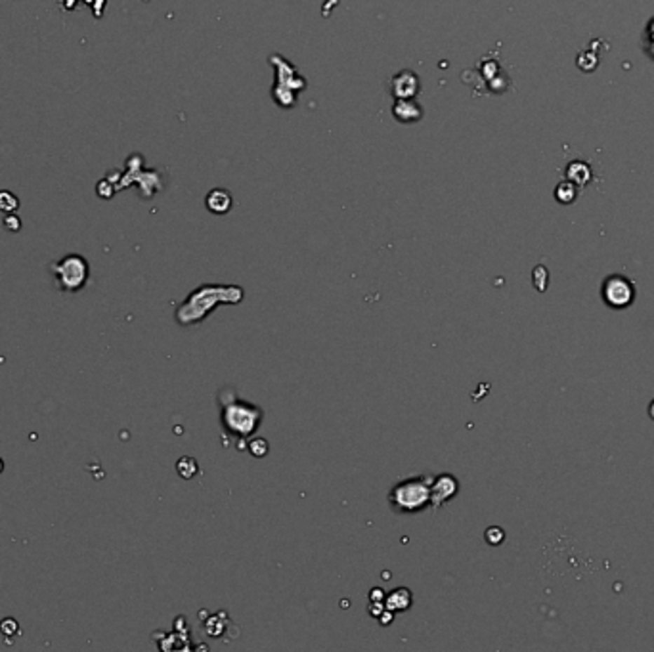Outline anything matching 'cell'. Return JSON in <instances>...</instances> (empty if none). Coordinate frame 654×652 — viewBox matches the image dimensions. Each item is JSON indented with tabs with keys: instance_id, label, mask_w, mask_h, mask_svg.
<instances>
[{
	"instance_id": "cell-1",
	"label": "cell",
	"mask_w": 654,
	"mask_h": 652,
	"mask_svg": "<svg viewBox=\"0 0 654 652\" xmlns=\"http://www.w3.org/2000/svg\"><path fill=\"white\" fill-rule=\"evenodd\" d=\"M243 301V289L233 283H203L191 291L184 302L176 308V322L188 327L197 325L209 318L212 310L220 304H240Z\"/></svg>"
},
{
	"instance_id": "cell-2",
	"label": "cell",
	"mask_w": 654,
	"mask_h": 652,
	"mask_svg": "<svg viewBox=\"0 0 654 652\" xmlns=\"http://www.w3.org/2000/svg\"><path fill=\"white\" fill-rule=\"evenodd\" d=\"M218 404H220V425L226 435L245 442L253 438L254 433L261 428L264 412L259 406L238 398L232 388H224L218 394Z\"/></svg>"
},
{
	"instance_id": "cell-3",
	"label": "cell",
	"mask_w": 654,
	"mask_h": 652,
	"mask_svg": "<svg viewBox=\"0 0 654 652\" xmlns=\"http://www.w3.org/2000/svg\"><path fill=\"white\" fill-rule=\"evenodd\" d=\"M430 482L432 477H409L398 480L388 491V503L400 515H415L430 507Z\"/></svg>"
},
{
	"instance_id": "cell-4",
	"label": "cell",
	"mask_w": 654,
	"mask_h": 652,
	"mask_svg": "<svg viewBox=\"0 0 654 652\" xmlns=\"http://www.w3.org/2000/svg\"><path fill=\"white\" fill-rule=\"evenodd\" d=\"M52 273L56 278L57 289L67 291V293H75V291H81L85 287L90 270H88V264L83 257L67 254L65 259L52 264Z\"/></svg>"
},
{
	"instance_id": "cell-5",
	"label": "cell",
	"mask_w": 654,
	"mask_h": 652,
	"mask_svg": "<svg viewBox=\"0 0 654 652\" xmlns=\"http://www.w3.org/2000/svg\"><path fill=\"white\" fill-rule=\"evenodd\" d=\"M459 480L454 475L442 473L438 477L432 478L430 482V507L440 509L446 503H450L451 499L458 496Z\"/></svg>"
},
{
	"instance_id": "cell-6",
	"label": "cell",
	"mask_w": 654,
	"mask_h": 652,
	"mask_svg": "<svg viewBox=\"0 0 654 652\" xmlns=\"http://www.w3.org/2000/svg\"><path fill=\"white\" fill-rule=\"evenodd\" d=\"M603 297H605V301L611 306L622 308V306L629 304L633 299L632 283L626 278H622V276H612V278L606 280L605 287H603Z\"/></svg>"
},
{
	"instance_id": "cell-7",
	"label": "cell",
	"mask_w": 654,
	"mask_h": 652,
	"mask_svg": "<svg viewBox=\"0 0 654 652\" xmlns=\"http://www.w3.org/2000/svg\"><path fill=\"white\" fill-rule=\"evenodd\" d=\"M419 88H421V83L414 71H400L398 75H394L390 83V90L398 100L415 98Z\"/></svg>"
},
{
	"instance_id": "cell-8",
	"label": "cell",
	"mask_w": 654,
	"mask_h": 652,
	"mask_svg": "<svg viewBox=\"0 0 654 652\" xmlns=\"http://www.w3.org/2000/svg\"><path fill=\"white\" fill-rule=\"evenodd\" d=\"M205 205H207V209L211 210L212 215H226L233 205L232 193L224 188L211 189L207 193V197H205Z\"/></svg>"
},
{
	"instance_id": "cell-9",
	"label": "cell",
	"mask_w": 654,
	"mask_h": 652,
	"mask_svg": "<svg viewBox=\"0 0 654 652\" xmlns=\"http://www.w3.org/2000/svg\"><path fill=\"white\" fill-rule=\"evenodd\" d=\"M393 113L396 119L400 123H414V121L421 119V105L417 104L414 98L406 100H396V104L393 107Z\"/></svg>"
},
{
	"instance_id": "cell-10",
	"label": "cell",
	"mask_w": 654,
	"mask_h": 652,
	"mask_svg": "<svg viewBox=\"0 0 654 652\" xmlns=\"http://www.w3.org/2000/svg\"><path fill=\"white\" fill-rule=\"evenodd\" d=\"M411 603H414V595H411V591L408 588L393 589L390 593H387V599H385V606L390 612H394V614L408 610Z\"/></svg>"
},
{
	"instance_id": "cell-11",
	"label": "cell",
	"mask_w": 654,
	"mask_h": 652,
	"mask_svg": "<svg viewBox=\"0 0 654 652\" xmlns=\"http://www.w3.org/2000/svg\"><path fill=\"white\" fill-rule=\"evenodd\" d=\"M176 470H178V475H180V477L186 478V480H190V478H193L197 475L196 459L188 456L182 457V459H178V463H176Z\"/></svg>"
},
{
	"instance_id": "cell-12",
	"label": "cell",
	"mask_w": 654,
	"mask_h": 652,
	"mask_svg": "<svg viewBox=\"0 0 654 652\" xmlns=\"http://www.w3.org/2000/svg\"><path fill=\"white\" fill-rule=\"evenodd\" d=\"M555 196L561 203H570V201H574V197H576V188H574L570 182L559 184Z\"/></svg>"
},
{
	"instance_id": "cell-13",
	"label": "cell",
	"mask_w": 654,
	"mask_h": 652,
	"mask_svg": "<svg viewBox=\"0 0 654 652\" xmlns=\"http://www.w3.org/2000/svg\"><path fill=\"white\" fill-rule=\"evenodd\" d=\"M249 451H251V456L254 457H264L268 454V442L261 436H257V438H249Z\"/></svg>"
},
{
	"instance_id": "cell-14",
	"label": "cell",
	"mask_w": 654,
	"mask_h": 652,
	"mask_svg": "<svg viewBox=\"0 0 654 652\" xmlns=\"http://www.w3.org/2000/svg\"><path fill=\"white\" fill-rule=\"evenodd\" d=\"M0 633L4 635V637H14L20 633V624L15 622L14 618H4L2 622H0Z\"/></svg>"
},
{
	"instance_id": "cell-15",
	"label": "cell",
	"mask_w": 654,
	"mask_h": 652,
	"mask_svg": "<svg viewBox=\"0 0 654 652\" xmlns=\"http://www.w3.org/2000/svg\"><path fill=\"white\" fill-rule=\"evenodd\" d=\"M484 540L490 543V545H500L501 541L505 540V534L501 530L500 526H490L484 534Z\"/></svg>"
},
{
	"instance_id": "cell-16",
	"label": "cell",
	"mask_w": 654,
	"mask_h": 652,
	"mask_svg": "<svg viewBox=\"0 0 654 652\" xmlns=\"http://www.w3.org/2000/svg\"><path fill=\"white\" fill-rule=\"evenodd\" d=\"M547 280H549L547 270H545L543 266L536 268V270H534V283H536V289H538V291H545Z\"/></svg>"
},
{
	"instance_id": "cell-17",
	"label": "cell",
	"mask_w": 654,
	"mask_h": 652,
	"mask_svg": "<svg viewBox=\"0 0 654 652\" xmlns=\"http://www.w3.org/2000/svg\"><path fill=\"white\" fill-rule=\"evenodd\" d=\"M385 599H387V591L381 588H373L369 591V603H383L385 604Z\"/></svg>"
},
{
	"instance_id": "cell-18",
	"label": "cell",
	"mask_w": 654,
	"mask_h": 652,
	"mask_svg": "<svg viewBox=\"0 0 654 652\" xmlns=\"http://www.w3.org/2000/svg\"><path fill=\"white\" fill-rule=\"evenodd\" d=\"M377 620H379L381 625H390L394 620V612H390V610L385 606V610H383L379 616H377Z\"/></svg>"
},
{
	"instance_id": "cell-19",
	"label": "cell",
	"mask_w": 654,
	"mask_h": 652,
	"mask_svg": "<svg viewBox=\"0 0 654 652\" xmlns=\"http://www.w3.org/2000/svg\"><path fill=\"white\" fill-rule=\"evenodd\" d=\"M4 224H6V228L8 230H12V231H18L20 230V220H18V218H6V220H4Z\"/></svg>"
},
{
	"instance_id": "cell-20",
	"label": "cell",
	"mask_w": 654,
	"mask_h": 652,
	"mask_svg": "<svg viewBox=\"0 0 654 652\" xmlns=\"http://www.w3.org/2000/svg\"><path fill=\"white\" fill-rule=\"evenodd\" d=\"M648 414H650V417H653V419H654V402H653V404H650V409H648Z\"/></svg>"
},
{
	"instance_id": "cell-21",
	"label": "cell",
	"mask_w": 654,
	"mask_h": 652,
	"mask_svg": "<svg viewBox=\"0 0 654 652\" xmlns=\"http://www.w3.org/2000/svg\"><path fill=\"white\" fill-rule=\"evenodd\" d=\"M2 470H4V461L0 459V473H2Z\"/></svg>"
}]
</instances>
